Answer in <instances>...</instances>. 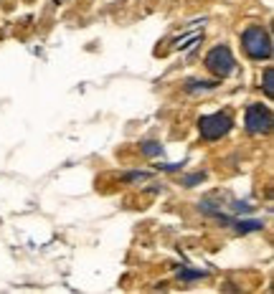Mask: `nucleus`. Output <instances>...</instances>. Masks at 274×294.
<instances>
[{
  "instance_id": "f257e3e1",
  "label": "nucleus",
  "mask_w": 274,
  "mask_h": 294,
  "mask_svg": "<svg viewBox=\"0 0 274 294\" xmlns=\"http://www.w3.org/2000/svg\"><path fill=\"white\" fill-rule=\"evenodd\" d=\"M241 41H244V48L252 59H269L272 56V38L264 28H259V26L246 28Z\"/></svg>"
},
{
  "instance_id": "f03ea898",
  "label": "nucleus",
  "mask_w": 274,
  "mask_h": 294,
  "mask_svg": "<svg viewBox=\"0 0 274 294\" xmlns=\"http://www.w3.org/2000/svg\"><path fill=\"white\" fill-rule=\"evenodd\" d=\"M206 69H208L211 74H216L218 79L231 76V74H234V69H236L231 51H229L226 46H216V48H211V54L206 56Z\"/></svg>"
},
{
  "instance_id": "7ed1b4c3",
  "label": "nucleus",
  "mask_w": 274,
  "mask_h": 294,
  "mask_svg": "<svg viewBox=\"0 0 274 294\" xmlns=\"http://www.w3.org/2000/svg\"><path fill=\"white\" fill-rule=\"evenodd\" d=\"M229 130H231V117L223 114V112L206 114V117L198 119V132H201V137H206V140H218V137H223Z\"/></svg>"
},
{
  "instance_id": "20e7f679",
  "label": "nucleus",
  "mask_w": 274,
  "mask_h": 294,
  "mask_svg": "<svg viewBox=\"0 0 274 294\" xmlns=\"http://www.w3.org/2000/svg\"><path fill=\"white\" fill-rule=\"evenodd\" d=\"M246 130L252 135H269L272 132V112L264 104H252L246 109Z\"/></svg>"
},
{
  "instance_id": "39448f33",
  "label": "nucleus",
  "mask_w": 274,
  "mask_h": 294,
  "mask_svg": "<svg viewBox=\"0 0 274 294\" xmlns=\"http://www.w3.org/2000/svg\"><path fill=\"white\" fill-rule=\"evenodd\" d=\"M264 91H267V96H274V69L264 71Z\"/></svg>"
},
{
  "instance_id": "423d86ee",
  "label": "nucleus",
  "mask_w": 274,
  "mask_h": 294,
  "mask_svg": "<svg viewBox=\"0 0 274 294\" xmlns=\"http://www.w3.org/2000/svg\"><path fill=\"white\" fill-rule=\"evenodd\" d=\"M236 228H239V233H249V231H259V228H262V220H244V223H239Z\"/></svg>"
},
{
  "instance_id": "0eeeda50",
  "label": "nucleus",
  "mask_w": 274,
  "mask_h": 294,
  "mask_svg": "<svg viewBox=\"0 0 274 294\" xmlns=\"http://www.w3.org/2000/svg\"><path fill=\"white\" fill-rule=\"evenodd\" d=\"M178 277H180V279H186V282H193V279H201V277H203V272H193V269H183V272H178Z\"/></svg>"
},
{
  "instance_id": "6e6552de",
  "label": "nucleus",
  "mask_w": 274,
  "mask_h": 294,
  "mask_svg": "<svg viewBox=\"0 0 274 294\" xmlns=\"http://www.w3.org/2000/svg\"><path fill=\"white\" fill-rule=\"evenodd\" d=\"M142 150H145V155H160L163 145L160 142H142Z\"/></svg>"
},
{
  "instance_id": "1a4fd4ad",
  "label": "nucleus",
  "mask_w": 274,
  "mask_h": 294,
  "mask_svg": "<svg viewBox=\"0 0 274 294\" xmlns=\"http://www.w3.org/2000/svg\"><path fill=\"white\" fill-rule=\"evenodd\" d=\"M213 84L208 81H188V91H198V89H211Z\"/></svg>"
},
{
  "instance_id": "9d476101",
  "label": "nucleus",
  "mask_w": 274,
  "mask_h": 294,
  "mask_svg": "<svg viewBox=\"0 0 274 294\" xmlns=\"http://www.w3.org/2000/svg\"><path fill=\"white\" fill-rule=\"evenodd\" d=\"M206 175L203 173H201V175H193V178H188V180H186V185H193V183H198V180H203Z\"/></svg>"
}]
</instances>
